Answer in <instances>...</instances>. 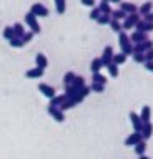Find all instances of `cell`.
Listing matches in <instances>:
<instances>
[{
  "instance_id": "40",
  "label": "cell",
  "mask_w": 153,
  "mask_h": 159,
  "mask_svg": "<svg viewBox=\"0 0 153 159\" xmlns=\"http://www.w3.org/2000/svg\"><path fill=\"white\" fill-rule=\"evenodd\" d=\"M33 32H25L22 35V40H23V43H28V42H32V38H33Z\"/></svg>"
},
{
  "instance_id": "41",
  "label": "cell",
  "mask_w": 153,
  "mask_h": 159,
  "mask_svg": "<svg viewBox=\"0 0 153 159\" xmlns=\"http://www.w3.org/2000/svg\"><path fill=\"white\" fill-rule=\"evenodd\" d=\"M78 91H80V94H82L83 98H87L88 94H90V91H92V89H90V86H87V84H85V86H83V88H80Z\"/></svg>"
},
{
  "instance_id": "15",
  "label": "cell",
  "mask_w": 153,
  "mask_h": 159,
  "mask_svg": "<svg viewBox=\"0 0 153 159\" xmlns=\"http://www.w3.org/2000/svg\"><path fill=\"white\" fill-rule=\"evenodd\" d=\"M35 65L38 68H42V70H45L47 66H48V60H47V57L43 53H37L35 55Z\"/></svg>"
},
{
  "instance_id": "44",
  "label": "cell",
  "mask_w": 153,
  "mask_h": 159,
  "mask_svg": "<svg viewBox=\"0 0 153 159\" xmlns=\"http://www.w3.org/2000/svg\"><path fill=\"white\" fill-rule=\"evenodd\" d=\"M82 5H85V7H95V0H82Z\"/></svg>"
},
{
  "instance_id": "2",
  "label": "cell",
  "mask_w": 153,
  "mask_h": 159,
  "mask_svg": "<svg viewBox=\"0 0 153 159\" xmlns=\"http://www.w3.org/2000/svg\"><path fill=\"white\" fill-rule=\"evenodd\" d=\"M25 23L30 27V32H33V33H40L42 32L40 25H38V20H37V17L32 12L25 13Z\"/></svg>"
},
{
  "instance_id": "37",
  "label": "cell",
  "mask_w": 153,
  "mask_h": 159,
  "mask_svg": "<svg viewBox=\"0 0 153 159\" xmlns=\"http://www.w3.org/2000/svg\"><path fill=\"white\" fill-rule=\"evenodd\" d=\"M90 89L95 93H103L105 91V84H100V83H92L90 84Z\"/></svg>"
},
{
  "instance_id": "7",
  "label": "cell",
  "mask_w": 153,
  "mask_h": 159,
  "mask_svg": "<svg viewBox=\"0 0 153 159\" xmlns=\"http://www.w3.org/2000/svg\"><path fill=\"white\" fill-rule=\"evenodd\" d=\"M112 57H113V47L108 45V47L103 48V53H102V57H100L103 66H107L108 63H112Z\"/></svg>"
},
{
  "instance_id": "22",
  "label": "cell",
  "mask_w": 153,
  "mask_h": 159,
  "mask_svg": "<svg viewBox=\"0 0 153 159\" xmlns=\"http://www.w3.org/2000/svg\"><path fill=\"white\" fill-rule=\"evenodd\" d=\"M12 28H13V35L18 38H22V35L25 33V27H23V23H15V25H12Z\"/></svg>"
},
{
  "instance_id": "18",
  "label": "cell",
  "mask_w": 153,
  "mask_h": 159,
  "mask_svg": "<svg viewBox=\"0 0 153 159\" xmlns=\"http://www.w3.org/2000/svg\"><path fill=\"white\" fill-rule=\"evenodd\" d=\"M102 68H103L102 60H100V58H93L92 63H90V71H92V73H98Z\"/></svg>"
},
{
  "instance_id": "33",
  "label": "cell",
  "mask_w": 153,
  "mask_h": 159,
  "mask_svg": "<svg viewBox=\"0 0 153 159\" xmlns=\"http://www.w3.org/2000/svg\"><path fill=\"white\" fill-rule=\"evenodd\" d=\"M110 20H112V17L108 13H102L100 17L97 18V22H98V25H107V23H110Z\"/></svg>"
},
{
  "instance_id": "6",
  "label": "cell",
  "mask_w": 153,
  "mask_h": 159,
  "mask_svg": "<svg viewBox=\"0 0 153 159\" xmlns=\"http://www.w3.org/2000/svg\"><path fill=\"white\" fill-rule=\"evenodd\" d=\"M38 91H40L43 96H47L48 99H52L55 96V88L50 86V84H47V83H38Z\"/></svg>"
},
{
  "instance_id": "30",
  "label": "cell",
  "mask_w": 153,
  "mask_h": 159,
  "mask_svg": "<svg viewBox=\"0 0 153 159\" xmlns=\"http://www.w3.org/2000/svg\"><path fill=\"white\" fill-rule=\"evenodd\" d=\"M77 93H78V89H77V88H73L72 84H67V86H65V96H67L68 99H72Z\"/></svg>"
},
{
  "instance_id": "24",
  "label": "cell",
  "mask_w": 153,
  "mask_h": 159,
  "mask_svg": "<svg viewBox=\"0 0 153 159\" xmlns=\"http://www.w3.org/2000/svg\"><path fill=\"white\" fill-rule=\"evenodd\" d=\"M65 99H67L65 94H58V96L55 94V96H53V98L50 99V104H48V106H60V104H62L63 101H65Z\"/></svg>"
},
{
  "instance_id": "11",
  "label": "cell",
  "mask_w": 153,
  "mask_h": 159,
  "mask_svg": "<svg viewBox=\"0 0 153 159\" xmlns=\"http://www.w3.org/2000/svg\"><path fill=\"white\" fill-rule=\"evenodd\" d=\"M43 73H45V70H42V68L35 66V68H30V70H28V71L25 73V76H27V78H30V80H38V78H42V76H43Z\"/></svg>"
},
{
  "instance_id": "25",
  "label": "cell",
  "mask_w": 153,
  "mask_h": 159,
  "mask_svg": "<svg viewBox=\"0 0 153 159\" xmlns=\"http://www.w3.org/2000/svg\"><path fill=\"white\" fill-rule=\"evenodd\" d=\"M92 83H100V84H107V78L98 71V73H92Z\"/></svg>"
},
{
  "instance_id": "35",
  "label": "cell",
  "mask_w": 153,
  "mask_h": 159,
  "mask_svg": "<svg viewBox=\"0 0 153 159\" xmlns=\"http://www.w3.org/2000/svg\"><path fill=\"white\" fill-rule=\"evenodd\" d=\"M73 78H75V73L73 71H67L65 73V76H63V84H72V81H73Z\"/></svg>"
},
{
  "instance_id": "42",
  "label": "cell",
  "mask_w": 153,
  "mask_h": 159,
  "mask_svg": "<svg viewBox=\"0 0 153 159\" xmlns=\"http://www.w3.org/2000/svg\"><path fill=\"white\" fill-rule=\"evenodd\" d=\"M143 55H145V61H153V48L146 50Z\"/></svg>"
},
{
  "instance_id": "19",
  "label": "cell",
  "mask_w": 153,
  "mask_h": 159,
  "mask_svg": "<svg viewBox=\"0 0 153 159\" xmlns=\"http://www.w3.org/2000/svg\"><path fill=\"white\" fill-rule=\"evenodd\" d=\"M125 61H127V55H125V53H113L112 63H115V65H123Z\"/></svg>"
},
{
  "instance_id": "4",
  "label": "cell",
  "mask_w": 153,
  "mask_h": 159,
  "mask_svg": "<svg viewBox=\"0 0 153 159\" xmlns=\"http://www.w3.org/2000/svg\"><path fill=\"white\" fill-rule=\"evenodd\" d=\"M47 111H48V114H50V116L55 119L57 123H63V121H65V113L60 111L58 106H48Z\"/></svg>"
},
{
  "instance_id": "8",
  "label": "cell",
  "mask_w": 153,
  "mask_h": 159,
  "mask_svg": "<svg viewBox=\"0 0 153 159\" xmlns=\"http://www.w3.org/2000/svg\"><path fill=\"white\" fill-rule=\"evenodd\" d=\"M135 28H136V32H141V33H150L153 32V23H148L145 22V20H138L136 25H135Z\"/></svg>"
},
{
  "instance_id": "43",
  "label": "cell",
  "mask_w": 153,
  "mask_h": 159,
  "mask_svg": "<svg viewBox=\"0 0 153 159\" xmlns=\"http://www.w3.org/2000/svg\"><path fill=\"white\" fill-rule=\"evenodd\" d=\"M143 20H145V22H148V23H153V12L143 15Z\"/></svg>"
},
{
  "instance_id": "47",
  "label": "cell",
  "mask_w": 153,
  "mask_h": 159,
  "mask_svg": "<svg viewBox=\"0 0 153 159\" xmlns=\"http://www.w3.org/2000/svg\"><path fill=\"white\" fill-rule=\"evenodd\" d=\"M138 159H150V157H148V156H145V154H141V156L138 157Z\"/></svg>"
},
{
  "instance_id": "16",
  "label": "cell",
  "mask_w": 153,
  "mask_h": 159,
  "mask_svg": "<svg viewBox=\"0 0 153 159\" xmlns=\"http://www.w3.org/2000/svg\"><path fill=\"white\" fill-rule=\"evenodd\" d=\"M138 116H140L141 123H148V121L151 119V108H150V106H146V104H145V106L141 108V113L138 114Z\"/></svg>"
},
{
  "instance_id": "45",
  "label": "cell",
  "mask_w": 153,
  "mask_h": 159,
  "mask_svg": "<svg viewBox=\"0 0 153 159\" xmlns=\"http://www.w3.org/2000/svg\"><path fill=\"white\" fill-rule=\"evenodd\" d=\"M143 65H145V68L148 70V71H153V61H145Z\"/></svg>"
},
{
  "instance_id": "10",
  "label": "cell",
  "mask_w": 153,
  "mask_h": 159,
  "mask_svg": "<svg viewBox=\"0 0 153 159\" xmlns=\"http://www.w3.org/2000/svg\"><path fill=\"white\" fill-rule=\"evenodd\" d=\"M140 134H141V139H150L151 134H153V124L148 121V123H143L141 124V129H140Z\"/></svg>"
},
{
  "instance_id": "36",
  "label": "cell",
  "mask_w": 153,
  "mask_h": 159,
  "mask_svg": "<svg viewBox=\"0 0 153 159\" xmlns=\"http://www.w3.org/2000/svg\"><path fill=\"white\" fill-rule=\"evenodd\" d=\"M131 57H133V61H135V63H145V55H143V53L133 52Z\"/></svg>"
},
{
  "instance_id": "39",
  "label": "cell",
  "mask_w": 153,
  "mask_h": 159,
  "mask_svg": "<svg viewBox=\"0 0 153 159\" xmlns=\"http://www.w3.org/2000/svg\"><path fill=\"white\" fill-rule=\"evenodd\" d=\"M100 15H102L100 8H98V7H92V12H90V15H88V17H90V20H97Z\"/></svg>"
},
{
  "instance_id": "38",
  "label": "cell",
  "mask_w": 153,
  "mask_h": 159,
  "mask_svg": "<svg viewBox=\"0 0 153 159\" xmlns=\"http://www.w3.org/2000/svg\"><path fill=\"white\" fill-rule=\"evenodd\" d=\"M15 35H13V28L12 27H5L3 28V38L5 40H10V38H13Z\"/></svg>"
},
{
  "instance_id": "3",
  "label": "cell",
  "mask_w": 153,
  "mask_h": 159,
  "mask_svg": "<svg viewBox=\"0 0 153 159\" xmlns=\"http://www.w3.org/2000/svg\"><path fill=\"white\" fill-rule=\"evenodd\" d=\"M138 20H140V15H138V13H128L127 17H125V22H123L122 28L123 30H131L136 25Z\"/></svg>"
},
{
  "instance_id": "14",
  "label": "cell",
  "mask_w": 153,
  "mask_h": 159,
  "mask_svg": "<svg viewBox=\"0 0 153 159\" xmlns=\"http://www.w3.org/2000/svg\"><path fill=\"white\" fill-rule=\"evenodd\" d=\"M130 121H131V124H133V129H135L136 133H140V129H141V119H140V116H138L136 113H130Z\"/></svg>"
},
{
  "instance_id": "28",
  "label": "cell",
  "mask_w": 153,
  "mask_h": 159,
  "mask_svg": "<svg viewBox=\"0 0 153 159\" xmlns=\"http://www.w3.org/2000/svg\"><path fill=\"white\" fill-rule=\"evenodd\" d=\"M65 7H67V2L65 0H55V10L57 13H65Z\"/></svg>"
},
{
  "instance_id": "17",
  "label": "cell",
  "mask_w": 153,
  "mask_h": 159,
  "mask_svg": "<svg viewBox=\"0 0 153 159\" xmlns=\"http://www.w3.org/2000/svg\"><path fill=\"white\" fill-rule=\"evenodd\" d=\"M145 40H148V33L133 32L131 37H130V42H133V43H140V42H145Z\"/></svg>"
},
{
  "instance_id": "9",
  "label": "cell",
  "mask_w": 153,
  "mask_h": 159,
  "mask_svg": "<svg viewBox=\"0 0 153 159\" xmlns=\"http://www.w3.org/2000/svg\"><path fill=\"white\" fill-rule=\"evenodd\" d=\"M153 48V42L150 38L145 40V42H140V43H135V47H133V52H138V53H145L146 50Z\"/></svg>"
},
{
  "instance_id": "27",
  "label": "cell",
  "mask_w": 153,
  "mask_h": 159,
  "mask_svg": "<svg viewBox=\"0 0 153 159\" xmlns=\"http://www.w3.org/2000/svg\"><path fill=\"white\" fill-rule=\"evenodd\" d=\"M8 43H10V47H12V48H22L23 45H25V43H23V40H22V38H18V37L10 38V40H8Z\"/></svg>"
},
{
  "instance_id": "32",
  "label": "cell",
  "mask_w": 153,
  "mask_h": 159,
  "mask_svg": "<svg viewBox=\"0 0 153 159\" xmlns=\"http://www.w3.org/2000/svg\"><path fill=\"white\" fill-rule=\"evenodd\" d=\"M98 8H100V12H102V13H108V15L112 13V7H110V3H108V2H103V0L100 2V5H98Z\"/></svg>"
},
{
  "instance_id": "34",
  "label": "cell",
  "mask_w": 153,
  "mask_h": 159,
  "mask_svg": "<svg viewBox=\"0 0 153 159\" xmlns=\"http://www.w3.org/2000/svg\"><path fill=\"white\" fill-rule=\"evenodd\" d=\"M110 27H112V30H113L115 33H120L122 30H123V28H122V23L118 22V20H113V18L110 20Z\"/></svg>"
},
{
  "instance_id": "26",
  "label": "cell",
  "mask_w": 153,
  "mask_h": 159,
  "mask_svg": "<svg viewBox=\"0 0 153 159\" xmlns=\"http://www.w3.org/2000/svg\"><path fill=\"white\" fill-rule=\"evenodd\" d=\"M72 86L77 88V89L83 88V86H85V78H83V76H77V75H75V78H73V81H72Z\"/></svg>"
},
{
  "instance_id": "1",
  "label": "cell",
  "mask_w": 153,
  "mask_h": 159,
  "mask_svg": "<svg viewBox=\"0 0 153 159\" xmlns=\"http://www.w3.org/2000/svg\"><path fill=\"white\" fill-rule=\"evenodd\" d=\"M118 43H120V47H122V53H125L127 57L133 53V45L130 42V37H128L123 30L118 33Z\"/></svg>"
},
{
  "instance_id": "31",
  "label": "cell",
  "mask_w": 153,
  "mask_h": 159,
  "mask_svg": "<svg viewBox=\"0 0 153 159\" xmlns=\"http://www.w3.org/2000/svg\"><path fill=\"white\" fill-rule=\"evenodd\" d=\"M73 106H75V103H73L72 101V99H65V101H63L62 104H60V106H58V109H60V111H63V113H65L67 111V109H70V108H73Z\"/></svg>"
},
{
  "instance_id": "23",
  "label": "cell",
  "mask_w": 153,
  "mask_h": 159,
  "mask_svg": "<svg viewBox=\"0 0 153 159\" xmlns=\"http://www.w3.org/2000/svg\"><path fill=\"white\" fill-rule=\"evenodd\" d=\"M145 151H146V141L141 139V141H138L135 144V152L138 154V156H141V154H145Z\"/></svg>"
},
{
  "instance_id": "5",
  "label": "cell",
  "mask_w": 153,
  "mask_h": 159,
  "mask_svg": "<svg viewBox=\"0 0 153 159\" xmlns=\"http://www.w3.org/2000/svg\"><path fill=\"white\" fill-rule=\"evenodd\" d=\"M30 12L35 15V17H48V8L42 3H33L30 7Z\"/></svg>"
},
{
  "instance_id": "20",
  "label": "cell",
  "mask_w": 153,
  "mask_h": 159,
  "mask_svg": "<svg viewBox=\"0 0 153 159\" xmlns=\"http://www.w3.org/2000/svg\"><path fill=\"white\" fill-rule=\"evenodd\" d=\"M151 10H153V3H151V2H145V3H143L140 8H138V15L141 17V15H146V13H150Z\"/></svg>"
},
{
  "instance_id": "12",
  "label": "cell",
  "mask_w": 153,
  "mask_h": 159,
  "mask_svg": "<svg viewBox=\"0 0 153 159\" xmlns=\"http://www.w3.org/2000/svg\"><path fill=\"white\" fill-rule=\"evenodd\" d=\"M120 8L127 15L128 13H138V7H136L135 3H130V2H120Z\"/></svg>"
},
{
  "instance_id": "46",
  "label": "cell",
  "mask_w": 153,
  "mask_h": 159,
  "mask_svg": "<svg viewBox=\"0 0 153 159\" xmlns=\"http://www.w3.org/2000/svg\"><path fill=\"white\" fill-rule=\"evenodd\" d=\"M103 2H108V3H112V2H113V3H120L122 0H103Z\"/></svg>"
},
{
  "instance_id": "21",
  "label": "cell",
  "mask_w": 153,
  "mask_h": 159,
  "mask_svg": "<svg viewBox=\"0 0 153 159\" xmlns=\"http://www.w3.org/2000/svg\"><path fill=\"white\" fill-rule=\"evenodd\" d=\"M110 17H112L113 20H118V22H120V20H125V17H127V13L123 12L122 8H117V10H112Z\"/></svg>"
},
{
  "instance_id": "13",
  "label": "cell",
  "mask_w": 153,
  "mask_h": 159,
  "mask_svg": "<svg viewBox=\"0 0 153 159\" xmlns=\"http://www.w3.org/2000/svg\"><path fill=\"white\" fill-rule=\"evenodd\" d=\"M138 141H141V134L135 131V133H131L130 136H127V139H125V146H135Z\"/></svg>"
},
{
  "instance_id": "29",
  "label": "cell",
  "mask_w": 153,
  "mask_h": 159,
  "mask_svg": "<svg viewBox=\"0 0 153 159\" xmlns=\"http://www.w3.org/2000/svg\"><path fill=\"white\" fill-rule=\"evenodd\" d=\"M107 70H108V73H110L112 78H117V76H118V65L108 63V65H107Z\"/></svg>"
}]
</instances>
